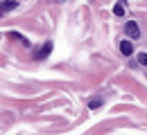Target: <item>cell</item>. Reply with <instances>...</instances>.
<instances>
[{
  "label": "cell",
  "mask_w": 147,
  "mask_h": 135,
  "mask_svg": "<svg viewBox=\"0 0 147 135\" xmlns=\"http://www.w3.org/2000/svg\"><path fill=\"white\" fill-rule=\"evenodd\" d=\"M50 52H52V43H45V45H43V47L38 50L36 54H34V59H36V61H41V59H45V57H48Z\"/></svg>",
  "instance_id": "7a4b0ae2"
},
{
  "label": "cell",
  "mask_w": 147,
  "mask_h": 135,
  "mask_svg": "<svg viewBox=\"0 0 147 135\" xmlns=\"http://www.w3.org/2000/svg\"><path fill=\"white\" fill-rule=\"evenodd\" d=\"M120 52H122L125 57H129V54L134 52V45H131L129 41H122V43H120Z\"/></svg>",
  "instance_id": "3957f363"
},
{
  "label": "cell",
  "mask_w": 147,
  "mask_h": 135,
  "mask_svg": "<svg viewBox=\"0 0 147 135\" xmlns=\"http://www.w3.org/2000/svg\"><path fill=\"white\" fill-rule=\"evenodd\" d=\"M138 61H140L143 65H147V52H143V54H138Z\"/></svg>",
  "instance_id": "ba28073f"
},
{
  "label": "cell",
  "mask_w": 147,
  "mask_h": 135,
  "mask_svg": "<svg viewBox=\"0 0 147 135\" xmlns=\"http://www.w3.org/2000/svg\"><path fill=\"white\" fill-rule=\"evenodd\" d=\"M11 9H16V2L14 0H5L2 2V11H11Z\"/></svg>",
  "instance_id": "5b68a950"
},
{
  "label": "cell",
  "mask_w": 147,
  "mask_h": 135,
  "mask_svg": "<svg viewBox=\"0 0 147 135\" xmlns=\"http://www.w3.org/2000/svg\"><path fill=\"white\" fill-rule=\"evenodd\" d=\"M125 32H127L129 39H138V36H140V27H138L134 20H129L127 25H125Z\"/></svg>",
  "instance_id": "6da1fadb"
},
{
  "label": "cell",
  "mask_w": 147,
  "mask_h": 135,
  "mask_svg": "<svg viewBox=\"0 0 147 135\" xmlns=\"http://www.w3.org/2000/svg\"><path fill=\"white\" fill-rule=\"evenodd\" d=\"M88 106H91V108H100V106H102V99H91Z\"/></svg>",
  "instance_id": "52a82bcc"
},
{
  "label": "cell",
  "mask_w": 147,
  "mask_h": 135,
  "mask_svg": "<svg viewBox=\"0 0 147 135\" xmlns=\"http://www.w3.org/2000/svg\"><path fill=\"white\" fill-rule=\"evenodd\" d=\"M7 36H9V39H14V41H20V43H23V45H27V47H30V45H32V43H30V41L25 39V36H20L18 32H9V34H7Z\"/></svg>",
  "instance_id": "277c9868"
},
{
  "label": "cell",
  "mask_w": 147,
  "mask_h": 135,
  "mask_svg": "<svg viewBox=\"0 0 147 135\" xmlns=\"http://www.w3.org/2000/svg\"><path fill=\"white\" fill-rule=\"evenodd\" d=\"M113 14H115V16H122V14H125V5H120V2H118V5L113 7Z\"/></svg>",
  "instance_id": "8992f818"
}]
</instances>
